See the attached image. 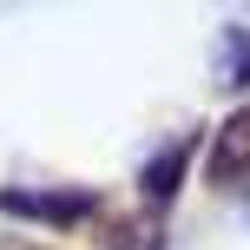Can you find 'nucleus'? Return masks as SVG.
<instances>
[{
	"instance_id": "1",
	"label": "nucleus",
	"mask_w": 250,
	"mask_h": 250,
	"mask_svg": "<svg viewBox=\"0 0 250 250\" xmlns=\"http://www.w3.org/2000/svg\"><path fill=\"white\" fill-rule=\"evenodd\" d=\"M250 171V112H230L224 132H217V151H211V185H237Z\"/></svg>"
},
{
	"instance_id": "2",
	"label": "nucleus",
	"mask_w": 250,
	"mask_h": 250,
	"mask_svg": "<svg viewBox=\"0 0 250 250\" xmlns=\"http://www.w3.org/2000/svg\"><path fill=\"white\" fill-rule=\"evenodd\" d=\"M0 204L7 211H20V217H46V224H73V217H86L92 211V198L86 191H0Z\"/></svg>"
},
{
	"instance_id": "4",
	"label": "nucleus",
	"mask_w": 250,
	"mask_h": 250,
	"mask_svg": "<svg viewBox=\"0 0 250 250\" xmlns=\"http://www.w3.org/2000/svg\"><path fill=\"white\" fill-rule=\"evenodd\" d=\"M224 53H230V73H237L230 86H244V73H250V33H244V26H230V33H224Z\"/></svg>"
},
{
	"instance_id": "3",
	"label": "nucleus",
	"mask_w": 250,
	"mask_h": 250,
	"mask_svg": "<svg viewBox=\"0 0 250 250\" xmlns=\"http://www.w3.org/2000/svg\"><path fill=\"white\" fill-rule=\"evenodd\" d=\"M185 165H191V145H171L158 165L145 171V185H151V204H171L178 198V178H185Z\"/></svg>"
}]
</instances>
